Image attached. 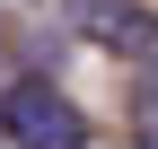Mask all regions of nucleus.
I'll use <instances>...</instances> for the list:
<instances>
[{"label":"nucleus","mask_w":158,"mask_h":149,"mask_svg":"<svg viewBox=\"0 0 158 149\" xmlns=\"http://www.w3.org/2000/svg\"><path fill=\"white\" fill-rule=\"evenodd\" d=\"M0 140L9 149H88V114L62 97L53 79H9L0 88Z\"/></svg>","instance_id":"1"},{"label":"nucleus","mask_w":158,"mask_h":149,"mask_svg":"<svg viewBox=\"0 0 158 149\" xmlns=\"http://www.w3.org/2000/svg\"><path fill=\"white\" fill-rule=\"evenodd\" d=\"M70 26L88 35V44L123 53V62H149L158 53V9L149 0H70Z\"/></svg>","instance_id":"2"},{"label":"nucleus","mask_w":158,"mask_h":149,"mask_svg":"<svg viewBox=\"0 0 158 149\" xmlns=\"http://www.w3.org/2000/svg\"><path fill=\"white\" fill-rule=\"evenodd\" d=\"M132 149H158V105H141V123H132Z\"/></svg>","instance_id":"3"}]
</instances>
